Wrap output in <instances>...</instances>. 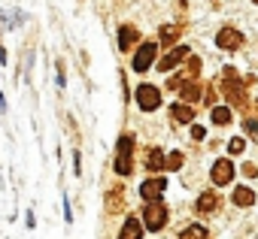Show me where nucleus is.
<instances>
[{
	"instance_id": "nucleus-1",
	"label": "nucleus",
	"mask_w": 258,
	"mask_h": 239,
	"mask_svg": "<svg viewBox=\"0 0 258 239\" xmlns=\"http://www.w3.org/2000/svg\"><path fill=\"white\" fill-rule=\"evenodd\" d=\"M222 94L228 97L231 106H246V82L237 79L234 67H225L222 70Z\"/></svg>"
},
{
	"instance_id": "nucleus-2",
	"label": "nucleus",
	"mask_w": 258,
	"mask_h": 239,
	"mask_svg": "<svg viewBox=\"0 0 258 239\" xmlns=\"http://www.w3.org/2000/svg\"><path fill=\"white\" fill-rule=\"evenodd\" d=\"M131 152H134V140L127 137V134H121L118 137V149H115V173H121V176H127L134 170V161H131Z\"/></svg>"
},
{
	"instance_id": "nucleus-3",
	"label": "nucleus",
	"mask_w": 258,
	"mask_h": 239,
	"mask_svg": "<svg viewBox=\"0 0 258 239\" xmlns=\"http://www.w3.org/2000/svg\"><path fill=\"white\" fill-rule=\"evenodd\" d=\"M143 224H146L149 230H161V227L167 224V209H164L161 200L146 203V209H143Z\"/></svg>"
},
{
	"instance_id": "nucleus-4",
	"label": "nucleus",
	"mask_w": 258,
	"mask_h": 239,
	"mask_svg": "<svg viewBox=\"0 0 258 239\" xmlns=\"http://www.w3.org/2000/svg\"><path fill=\"white\" fill-rule=\"evenodd\" d=\"M155 58H158V46H155V43H143L140 52L134 55V70H137V73H146V70L155 64Z\"/></svg>"
},
{
	"instance_id": "nucleus-5",
	"label": "nucleus",
	"mask_w": 258,
	"mask_h": 239,
	"mask_svg": "<svg viewBox=\"0 0 258 239\" xmlns=\"http://www.w3.org/2000/svg\"><path fill=\"white\" fill-rule=\"evenodd\" d=\"M137 103H140L143 112L158 109V106H161V94H158V88H152V85H140V88H137Z\"/></svg>"
},
{
	"instance_id": "nucleus-6",
	"label": "nucleus",
	"mask_w": 258,
	"mask_h": 239,
	"mask_svg": "<svg viewBox=\"0 0 258 239\" xmlns=\"http://www.w3.org/2000/svg\"><path fill=\"white\" fill-rule=\"evenodd\" d=\"M216 43H219V49L234 52V49H240V46H243V34H240L237 28H222V31L216 34Z\"/></svg>"
},
{
	"instance_id": "nucleus-7",
	"label": "nucleus",
	"mask_w": 258,
	"mask_h": 239,
	"mask_svg": "<svg viewBox=\"0 0 258 239\" xmlns=\"http://www.w3.org/2000/svg\"><path fill=\"white\" fill-rule=\"evenodd\" d=\"M167 191V182L164 179H146L143 185H140V194H143V200L146 203H155V200H161V194Z\"/></svg>"
},
{
	"instance_id": "nucleus-8",
	"label": "nucleus",
	"mask_w": 258,
	"mask_h": 239,
	"mask_svg": "<svg viewBox=\"0 0 258 239\" xmlns=\"http://www.w3.org/2000/svg\"><path fill=\"white\" fill-rule=\"evenodd\" d=\"M210 176H213V185H228L234 179V164L231 161H216Z\"/></svg>"
},
{
	"instance_id": "nucleus-9",
	"label": "nucleus",
	"mask_w": 258,
	"mask_h": 239,
	"mask_svg": "<svg viewBox=\"0 0 258 239\" xmlns=\"http://www.w3.org/2000/svg\"><path fill=\"white\" fill-rule=\"evenodd\" d=\"M182 58H188V46H176V49H170V52H167V58H161L158 70H161V73H170Z\"/></svg>"
},
{
	"instance_id": "nucleus-10",
	"label": "nucleus",
	"mask_w": 258,
	"mask_h": 239,
	"mask_svg": "<svg viewBox=\"0 0 258 239\" xmlns=\"http://www.w3.org/2000/svg\"><path fill=\"white\" fill-rule=\"evenodd\" d=\"M121 209H124V188L115 185V188H109V194H106V212L115 215V212H121Z\"/></svg>"
},
{
	"instance_id": "nucleus-11",
	"label": "nucleus",
	"mask_w": 258,
	"mask_h": 239,
	"mask_svg": "<svg viewBox=\"0 0 258 239\" xmlns=\"http://www.w3.org/2000/svg\"><path fill=\"white\" fill-rule=\"evenodd\" d=\"M170 118H173V122H179V125H191L195 112H191V106H185V103H173V106H170Z\"/></svg>"
},
{
	"instance_id": "nucleus-12",
	"label": "nucleus",
	"mask_w": 258,
	"mask_h": 239,
	"mask_svg": "<svg viewBox=\"0 0 258 239\" xmlns=\"http://www.w3.org/2000/svg\"><path fill=\"white\" fill-rule=\"evenodd\" d=\"M137 40H140L137 28H131V25H124V28H118V49H131V46H134Z\"/></svg>"
},
{
	"instance_id": "nucleus-13",
	"label": "nucleus",
	"mask_w": 258,
	"mask_h": 239,
	"mask_svg": "<svg viewBox=\"0 0 258 239\" xmlns=\"http://www.w3.org/2000/svg\"><path fill=\"white\" fill-rule=\"evenodd\" d=\"M118 239H143V227L137 218H124V227H121V236Z\"/></svg>"
},
{
	"instance_id": "nucleus-14",
	"label": "nucleus",
	"mask_w": 258,
	"mask_h": 239,
	"mask_svg": "<svg viewBox=\"0 0 258 239\" xmlns=\"http://www.w3.org/2000/svg\"><path fill=\"white\" fill-rule=\"evenodd\" d=\"M146 170H149V173L164 170V152H161V149H149V152H146Z\"/></svg>"
},
{
	"instance_id": "nucleus-15",
	"label": "nucleus",
	"mask_w": 258,
	"mask_h": 239,
	"mask_svg": "<svg viewBox=\"0 0 258 239\" xmlns=\"http://www.w3.org/2000/svg\"><path fill=\"white\" fill-rule=\"evenodd\" d=\"M176 91L182 94L185 103H198V100H201V85H198V82H185V85H179Z\"/></svg>"
},
{
	"instance_id": "nucleus-16",
	"label": "nucleus",
	"mask_w": 258,
	"mask_h": 239,
	"mask_svg": "<svg viewBox=\"0 0 258 239\" xmlns=\"http://www.w3.org/2000/svg\"><path fill=\"white\" fill-rule=\"evenodd\" d=\"M216 206H219V194L216 191H204L198 197V212H213Z\"/></svg>"
},
{
	"instance_id": "nucleus-17",
	"label": "nucleus",
	"mask_w": 258,
	"mask_h": 239,
	"mask_svg": "<svg viewBox=\"0 0 258 239\" xmlns=\"http://www.w3.org/2000/svg\"><path fill=\"white\" fill-rule=\"evenodd\" d=\"M234 203H237V206H252V203H255V191L246 188V185L237 188V191H234Z\"/></svg>"
},
{
	"instance_id": "nucleus-18",
	"label": "nucleus",
	"mask_w": 258,
	"mask_h": 239,
	"mask_svg": "<svg viewBox=\"0 0 258 239\" xmlns=\"http://www.w3.org/2000/svg\"><path fill=\"white\" fill-rule=\"evenodd\" d=\"M210 122L225 128V125L231 122V109H228V106H213V118H210Z\"/></svg>"
},
{
	"instance_id": "nucleus-19",
	"label": "nucleus",
	"mask_w": 258,
	"mask_h": 239,
	"mask_svg": "<svg viewBox=\"0 0 258 239\" xmlns=\"http://www.w3.org/2000/svg\"><path fill=\"white\" fill-rule=\"evenodd\" d=\"M176 40H179V28H173V25H164V28H161V43L173 49V43H176Z\"/></svg>"
},
{
	"instance_id": "nucleus-20",
	"label": "nucleus",
	"mask_w": 258,
	"mask_h": 239,
	"mask_svg": "<svg viewBox=\"0 0 258 239\" xmlns=\"http://www.w3.org/2000/svg\"><path fill=\"white\" fill-rule=\"evenodd\" d=\"M179 239H207V227H201V224H191L188 230H182V236Z\"/></svg>"
},
{
	"instance_id": "nucleus-21",
	"label": "nucleus",
	"mask_w": 258,
	"mask_h": 239,
	"mask_svg": "<svg viewBox=\"0 0 258 239\" xmlns=\"http://www.w3.org/2000/svg\"><path fill=\"white\" fill-rule=\"evenodd\" d=\"M182 167V152H173L164 158V170H179Z\"/></svg>"
},
{
	"instance_id": "nucleus-22",
	"label": "nucleus",
	"mask_w": 258,
	"mask_h": 239,
	"mask_svg": "<svg viewBox=\"0 0 258 239\" xmlns=\"http://www.w3.org/2000/svg\"><path fill=\"white\" fill-rule=\"evenodd\" d=\"M243 149H246V140H243V137H234V140H228V152H231V155H240Z\"/></svg>"
},
{
	"instance_id": "nucleus-23",
	"label": "nucleus",
	"mask_w": 258,
	"mask_h": 239,
	"mask_svg": "<svg viewBox=\"0 0 258 239\" xmlns=\"http://www.w3.org/2000/svg\"><path fill=\"white\" fill-rule=\"evenodd\" d=\"M243 131H249V134H258V122H255V118H243Z\"/></svg>"
},
{
	"instance_id": "nucleus-24",
	"label": "nucleus",
	"mask_w": 258,
	"mask_h": 239,
	"mask_svg": "<svg viewBox=\"0 0 258 239\" xmlns=\"http://www.w3.org/2000/svg\"><path fill=\"white\" fill-rule=\"evenodd\" d=\"M243 176H246V179H255V176H258L255 164H246V167H243Z\"/></svg>"
},
{
	"instance_id": "nucleus-25",
	"label": "nucleus",
	"mask_w": 258,
	"mask_h": 239,
	"mask_svg": "<svg viewBox=\"0 0 258 239\" xmlns=\"http://www.w3.org/2000/svg\"><path fill=\"white\" fill-rule=\"evenodd\" d=\"M191 137H195V140H204V137H207V131H204L201 125H195V128H191Z\"/></svg>"
},
{
	"instance_id": "nucleus-26",
	"label": "nucleus",
	"mask_w": 258,
	"mask_h": 239,
	"mask_svg": "<svg viewBox=\"0 0 258 239\" xmlns=\"http://www.w3.org/2000/svg\"><path fill=\"white\" fill-rule=\"evenodd\" d=\"M252 4H258V0H252Z\"/></svg>"
}]
</instances>
